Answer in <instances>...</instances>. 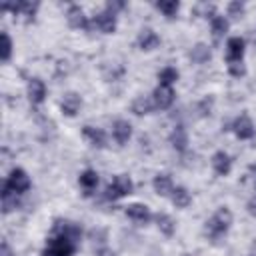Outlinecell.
<instances>
[{
	"label": "cell",
	"mask_w": 256,
	"mask_h": 256,
	"mask_svg": "<svg viewBox=\"0 0 256 256\" xmlns=\"http://www.w3.org/2000/svg\"><path fill=\"white\" fill-rule=\"evenodd\" d=\"M230 226H232V212L226 208V206H222V208H218L210 218H208V222H206V236L210 238V240H220L228 230H230Z\"/></svg>",
	"instance_id": "6da1fadb"
},
{
	"label": "cell",
	"mask_w": 256,
	"mask_h": 256,
	"mask_svg": "<svg viewBox=\"0 0 256 256\" xmlns=\"http://www.w3.org/2000/svg\"><path fill=\"white\" fill-rule=\"evenodd\" d=\"M134 190V182L130 180V176L126 174H118L114 176V180L108 184L106 188V198L108 200H118V198H124L128 194H132Z\"/></svg>",
	"instance_id": "7a4b0ae2"
},
{
	"label": "cell",
	"mask_w": 256,
	"mask_h": 256,
	"mask_svg": "<svg viewBox=\"0 0 256 256\" xmlns=\"http://www.w3.org/2000/svg\"><path fill=\"white\" fill-rule=\"evenodd\" d=\"M76 252V244L62 238V236H52L48 238V246L44 248L42 256H72Z\"/></svg>",
	"instance_id": "3957f363"
},
{
	"label": "cell",
	"mask_w": 256,
	"mask_h": 256,
	"mask_svg": "<svg viewBox=\"0 0 256 256\" xmlns=\"http://www.w3.org/2000/svg\"><path fill=\"white\" fill-rule=\"evenodd\" d=\"M4 186L6 188H10L14 194H24V192H28L30 190V186H32V182H30V176L22 170V168H14L10 174H8V178H6V182H4Z\"/></svg>",
	"instance_id": "277c9868"
},
{
	"label": "cell",
	"mask_w": 256,
	"mask_h": 256,
	"mask_svg": "<svg viewBox=\"0 0 256 256\" xmlns=\"http://www.w3.org/2000/svg\"><path fill=\"white\" fill-rule=\"evenodd\" d=\"M52 236H62L74 244H78L80 236H82V230L78 224L70 222V220H56L54 226H52Z\"/></svg>",
	"instance_id": "5b68a950"
},
{
	"label": "cell",
	"mask_w": 256,
	"mask_h": 256,
	"mask_svg": "<svg viewBox=\"0 0 256 256\" xmlns=\"http://www.w3.org/2000/svg\"><path fill=\"white\" fill-rule=\"evenodd\" d=\"M232 132H234L236 138H240V140H250V138H254L256 128H254V122L250 120L248 114H240V116L232 122Z\"/></svg>",
	"instance_id": "8992f818"
},
{
	"label": "cell",
	"mask_w": 256,
	"mask_h": 256,
	"mask_svg": "<svg viewBox=\"0 0 256 256\" xmlns=\"http://www.w3.org/2000/svg\"><path fill=\"white\" fill-rule=\"evenodd\" d=\"M2 10H10L14 16H20L22 20L26 22H32L34 16H36V10H38V4L36 2H18V4H4Z\"/></svg>",
	"instance_id": "52a82bcc"
},
{
	"label": "cell",
	"mask_w": 256,
	"mask_h": 256,
	"mask_svg": "<svg viewBox=\"0 0 256 256\" xmlns=\"http://www.w3.org/2000/svg\"><path fill=\"white\" fill-rule=\"evenodd\" d=\"M90 28H94V30H98V32H102V34H112V32L116 30V16L104 10V12L96 14V16L90 20Z\"/></svg>",
	"instance_id": "ba28073f"
},
{
	"label": "cell",
	"mask_w": 256,
	"mask_h": 256,
	"mask_svg": "<svg viewBox=\"0 0 256 256\" xmlns=\"http://www.w3.org/2000/svg\"><path fill=\"white\" fill-rule=\"evenodd\" d=\"M152 100H154V106H156L158 110L170 108V106L174 104V90H172V86H162V84H158V86L154 88V92H152Z\"/></svg>",
	"instance_id": "9c48e42d"
},
{
	"label": "cell",
	"mask_w": 256,
	"mask_h": 256,
	"mask_svg": "<svg viewBox=\"0 0 256 256\" xmlns=\"http://www.w3.org/2000/svg\"><path fill=\"white\" fill-rule=\"evenodd\" d=\"M244 40L240 36H232L228 38L226 42V60L228 64H234V62H242V56H244Z\"/></svg>",
	"instance_id": "30bf717a"
},
{
	"label": "cell",
	"mask_w": 256,
	"mask_h": 256,
	"mask_svg": "<svg viewBox=\"0 0 256 256\" xmlns=\"http://www.w3.org/2000/svg\"><path fill=\"white\" fill-rule=\"evenodd\" d=\"M82 136L92 148H106V134L102 128L86 124V126H82Z\"/></svg>",
	"instance_id": "8fae6325"
},
{
	"label": "cell",
	"mask_w": 256,
	"mask_h": 256,
	"mask_svg": "<svg viewBox=\"0 0 256 256\" xmlns=\"http://www.w3.org/2000/svg\"><path fill=\"white\" fill-rule=\"evenodd\" d=\"M66 18H68V24H70L72 28H76V30H86V28H90V20H88V16H86L84 10H82L80 6H76V4L68 8Z\"/></svg>",
	"instance_id": "7c38bea8"
},
{
	"label": "cell",
	"mask_w": 256,
	"mask_h": 256,
	"mask_svg": "<svg viewBox=\"0 0 256 256\" xmlns=\"http://www.w3.org/2000/svg\"><path fill=\"white\" fill-rule=\"evenodd\" d=\"M80 106H82V98H80L76 92H66L64 98L60 100V110H62V114L68 116V118L76 116L78 110H80Z\"/></svg>",
	"instance_id": "4fadbf2b"
},
{
	"label": "cell",
	"mask_w": 256,
	"mask_h": 256,
	"mask_svg": "<svg viewBox=\"0 0 256 256\" xmlns=\"http://www.w3.org/2000/svg\"><path fill=\"white\" fill-rule=\"evenodd\" d=\"M26 92H28V98H30L32 104H42L44 98H46V84L40 78H30L28 86H26Z\"/></svg>",
	"instance_id": "5bb4252c"
},
{
	"label": "cell",
	"mask_w": 256,
	"mask_h": 256,
	"mask_svg": "<svg viewBox=\"0 0 256 256\" xmlns=\"http://www.w3.org/2000/svg\"><path fill=\"white\" fill-rule=\"evenodd\" d=\"M112 138L116 140V144L124 146L132 138V124L128 120H116L112 124Z\"/></svg>",
	"instance_id": "9a60e30c"
},
{
	"label": "cell",
	"mask_w": 256,
	"mask_h": 256,
	"mask_svg": "<svg viewBox=\"0 0 256 256\" xmlns=\"http://www.w3.org/2000/svg\"><path fill=\"white\" fill-rule=\"evenodd\" d=\"M136 44H138V48H140V50L150 52V50H154V48H158V46H160V36H158L154 30L146 28V30H142V32L138 34Z\"/></svg>",
	"instance_id": "2e32d148"
},
{
	"label": "cell",
	"mask_w": 256,
	"mask_h": 256,
	"mask_svg": "<svg viewBox=\"0 0 256 256\" xmlns=\"http://www.w3.org/2000/svg\"><path fill=\"white\" fill-rule=\"evenodd\" d=\"M212 168H214V172L218 176H228L230 170H232V158L224 150H218L212 156Z\"/></svg>",
	"instance_id": "e0dca14e"
},
{
	"label": "cell",
	"mask_w": 256,
	"mask_h": 256,
	"mask_svg": "<svg viewBox=\"0 0 256 256\" xmlns=\"http://www.w3.org/2000/svg\"><path fill=\"white\" fill-rule=\"evenodd\" d=\"M126 216L130 218V220H134V222H138V224H146L150 218H152V214H150V208L146 206V204H138V202H134V204H130V206H126Z\"/></svg>",
	"instance_id": "ac0fdd59"
},
{
	"label": "cell",
	"mask_w": 256,
	"mask_h": 256,
	"mask_svg": "<svg viewBox=\"0 0 256 256\" xmlns=\"http://www.w3.org/2000/svg\"><path fill=\"white\" fill-rule=\"evenodd\" d=\"M152 188L158 196H172L176 186H174V182L168 174H156L154 180H152Z\"/></svg>",
	"instance_id": "d6986e66"
},
{
	"label": "cell",
	"mask_w": 256,
	"mask_h": 256,
	"mask_svg": "<svg viewBox=\"0 0 256 256\" xmlns=\"http://www.w3.org/2000/svg\"><path fill=\"white\" fill-rule=\"evenodd\" d=\"M170 144L176 152H184L188 148V132L184 126H174V130L170 132Z\"/></svg>",
	"instance_id": "ffe728a7"
},
{
	"label": "cell",
	"mask_w": 256,
	"mask_h": 256,
	"mask_svg": "<svg viewBox=\"0 0 256 256\" xmlns=\"http://www.w3.org/2000/svg\"><path fill=\"white\" fill-rule=\"evenodd\" d=\"M132 112L136 114V116H146V114H150L156 106H154V100H152V96H138L134 102H132Z\"/></svg>",
	"instance_id": "44dd1931"
},
{
	"label": "cell",
	"mask_w": 256,
	"mask_h": 256,
	"mask_svg": "<svg viewBox=\"0 0 256 256\" xmlns=\"http://www.w3.org/2000/svg\"><path fill=\"white\" fill-rule=\"evenodd\" d=\"M78 184L84 190V194H92V190H96L98 186V174L94 170H84L78 178Z\"/></svg>",
	"instance_id": "7402d4cb"
},
{
	"label": "cell",
	"mask_w": 256,
	"mask_h": 256,
	"mask_svg": "<svg viewBox=\"0 0 256 256\" xmlns=\"http://www.w3.org/2000/svg\"><path fill=\"white\" fill-rule=\"evenodd\" d=\"M170 200H172V204L176 208H186V206H190L192 196H190V192L184 186H176L174 192H172V196H170Z\"/></svg>",
	"instance_id": "603a6c76"
},
{
	"label": "cell",
	"mask_w": 256,
	"mask_h": 256,
	"mask_svg": "<svg viewBox=\"0 0 256 256\" xmlns=\"http://www.w3.org/2000/svg\"><path fill=\"white\" fill-rule=\"evenodd\" d=\"M154 220H156V226H158V230L164 234V236H172L174 234V230H176V224H174V220L168 216V214H156L154 216Z\"/></svg>",
	"instance_id": "cb8c5ba5"
},
{
	"label": "cell",
	"mask_w": 256,
	"mask_h": 256,
	"mask_svg": "<svg viewBox=\"0 0 256 256\" xmlns=\"http://www.w3.org/2000/svg\"><path fill=\"white\" fill-rule=\"evenodd\" d=\"M210 56H212V52H210V48L206 46V44H196L192 50H190V60L192 62H196V64H204V62H208L210 60Z\"/></svg>",
	"instance_id": "d4e9b609"
},
{
	"label": "cell",
	"mask_w": 256,
	"mask_h": 256,
	"mask_svg": "<svg viewBox=\"0 0 256 256\" xmlns=\"http://www.w3.org/2000/svg\"><path fill=\"white\" fill-rule=\"evenodd\" d=\"M16 206H18V194H14L10 188L2 186V212L8 214V212L16 210Z\"/></svg>",
	"instance_id": "484cf974"
},
{
	"label": "cell",
	"mask_w": 256,
	"mask_h": 256,
	"mask_svg": "<svg viewBox=\"0 0 256 256\" xmlns=\"http://www.w3.org/2000/svg\"><path fill=\"white\" fill-rule=\"evenodd\" d=\"M210 30H212V36L216 38V40H220L226 32H228V20L224 18V16H214L212 20H210Z\"/></svg>",
	"instance_id": "4316f807"
},
{
	"label": "cell",
	"mask_w": 256,
	"mask_h": 256,
	"mask_svg": "<svg viewBox=\"0 0 256 256\" xmlns=\"http://www.w3.org/2000/svg\"><path fill=\"white\" fill-rule=\"evenodd\" d=\"M178 70L176 68H172V66H166V68H162L160 72H158V82L162 84V86H172L176 80H178Z\"/></svg>",
	"instance_id": "83f0119b"
},
{
	"label": "cell",
	"mask_w": 256,
	"mask_h": 256,
	"mask_svg": "<svg viewBox=\"0 0 256 256\" xmlns=\"http://www.w3.org/2000/svg\"><path fill=\"white\" fill-rule=\"evenodd\" d=\"M156 8H158L166 18H174L176 12L180 10V2H176V0H162V2H156Z\"/></svg>",
	"instance_id": "f1b7e54d"
},
{
	"label": "cell",
	"mask_w": 256,
	"mask_h": 256,
	"mask_svg": "<svg viewBox=\"0 0 256 256\" xmlns=\"http://www.w3.org/2000/svg\"><path fill=\"white\" fill-rule=\"evenodd\" d=\"M12 56V40L8 36V32H2V50H0V58L2 62H8Z\"/></svg>",
	"instance_id": "f546056e"
},
{
	"label": "cell",
	"mask_w": 256,
	"mask_h": 256,
	"mask_svg": "<svg viewBox=\"0 0 256 256\" xmlns=\"http://www.w3.org/2000/svg\"><path fill=\"white\" fill-rule=\"evenodd\" d=\"M212 104H214V100L212 98H204L202 102H198V112H200V116H210V112H212Z\"/></svg>",
	"instance_id": "4dcf8cb0"
},
{
	"label": "cell",
	"mask_w": 256,
	"mask_h": 256,
	"mask_svg": "<svg viewBox=\"0 0 256 256\" xmlns=\"http://www.w3.org/2000/svg\"><path fill=\"white\" fill-rule=\"evenodd\" d=\"M242 12H244V4L242 2H230L228 4V16L238 18V16H242Z\"/></svg>",
	"instance_id": "1f68e13d"
},
{
	"label": "cell",
	"mask_w": 256,
	"mask_h": 256,
	"mask_svg": "<svg viewBox=\"0 0 256 256\" xmlns=\"http://www.w3.org/2000/svg\"><path fill=\"white\" fill-rule=\"evenodd\" d=\"M228 72H230L234 78H240V76L246 74V68H244L242 62H234V64H228Z\"/></svg>",
	"instance_id": "d6a6232c"
},
{
	"label": "cell",
	"mask_w": 256,
	"mask_h": 256,
	"mask_svg": "<svg viewBox=\"0 0 256 256\" xmlns=\"http://www.w3.org/2000/svg\"><path fill=\"white\" fill-rule=\"evenodd\" d=\"M124 6H126L124 2H108V4H106V12H110V14H114V16H116V12H118V10H122Z\"/></svg>",
	"instance_id": "836d02e7"
},
{
	"label": "cell",
	"mask_w": 256,
	"mask_h": 256,
	"mask_svg": "<svg viewBox=\"0 0 256 256\" xmlns=\"http://www.w3.org/2000/svg\"><path fill=\"white\" fill-rule=\"evenodd\" d=\"M0 256H14V252H12V248H10V244H8L6 240H2V246H0Z\"/></svg>",
	"instance_id": "e575fe53"
},
{
	"label": "cell",
	"mask_w": 256,
	"mask_h": 256,
	"mask_svg": "<svg viewBox=\"0 0 256 256\" xmlns=\"http://www.w3.org/2000/svg\"><path fill=\"white\" fill-rule=\"evenodd\" d=\"M96 256H116V252H112L106 246H100V248H96Z\"/></svg>",
	"instance_id": "d590c367"
},
{
	"label": "cell",
	"mask_w": 256,
	"mask_h": 256,
	"mask_svg": "<svg viewBox=\"0 0 256 256\" xmlns=\"http://www.w3.org/2000/svg\"><path fill=\"white\" fill-rule=\"evenodd\" d=\"M246 208H248V212H250L252 216H256V196L248 200V204H246Z\"/></svg>",
	"instance_id": "8d00e7d4"
},
{
	"label": "cell",
	"mask_w": 256,
	"mask_h": 256,
	"mask_svg": "<svg viewBox=\"0 0 256 256\" xmlns=\"http://www.w3.org/2000/svg\"><path fill=\"white\" fill-rule=\"evenodd\" d=\"M250 170H252V172H256V164H252V166H250Z\"/></svg>",
	"instance_id": "74e56055"
}]
</instances>
